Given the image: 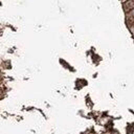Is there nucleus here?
<instances>
[{
    "label": "nucleus",
    "mask_w": 134,
    "mask_h": 134,
    "mask_svg": "<svg viewBox=\"0 0 134 134\" xmlns=\"http://www.w3.org/2000/svg\"><path fill=\"white\" fill-rule=\"evenodd\" d=\"M122 6H124L126 13L130 12L131 9L134 8V0H127L126 2H124V5Z\"/></svg>",
    "instance_id": "obj_1"
}]
</instances>
